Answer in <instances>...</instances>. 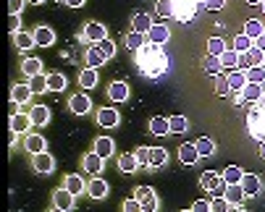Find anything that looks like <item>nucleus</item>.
Masks as SVG:
<instances>
[{"label": "nucleus", "mask_w": 265, "mask_h": 212, "mask_svg": "<svg viewBox=\"0 0 265 212\" xmlns=\"http://www.w3.org/2000/svg\"><path fill=\"white\" fill-rule=\"evenodd\" d=\"M134 197L139 199L142 212H155L158 209V197H155V192H152L150 186H137L134 188Z\"/></svg>", "instance_id": "1"}, {"label": "nucleus", "mask_w": 265, "mask_h": 212, "mask_svg": "<svg viewBox=\"0 0 265 212\" xmlns=\"http://www.w3.org/2000/svg\"><path fill=\"white\" fill-rule=\"evenodd\" d=\"M202 188L205 192H213V194H220V192H226V181H223V176H218L215 171H208V173H202Z\"/></svg>", "instance_id": "2"}, {"label": "nucleus", "mask_w": 265, "mask_h": 212, "mask_svg": "<svg viewBox=\"0 0 265 212\" xmlns=\"http://www.w3.org/2000/svg\"><path fill=\"white\" fill-rule=\"evenodd\" d=\"M74 197H76V194H71L69 188H58V192L53 194V204H55V209H60V212L74 209Z\"/></svg>", "instance_id": "3"}, {"label": "nucleus", "mask_w": 265, "mask_h": 212, "mask_svg": "<svg viewBox=\"0 0 265 212\" xmlns=\"http://www.w3.org/2000/svg\"><path fill=\"white\" fill-rule=\"evenodd\" d=\"M262 50H260V47H250V50L247 53H239V66L241 68H252V66H257V63H262Z\"/></svg>", "instance_id": "4"}, {"label": "nucleus", "mask_w": 265, "mask_h": 212, "mask_svg": "<svg viewBox=\"0 0 265 212\" xmlns=\"http://www.w3.org/2000/svg\"><path fill=\"white\" fill-rule=\"evenodd\" d=\"M223 197L229 199V204L231 207H239L241 202H244V186H241V183H226V192H223Z\"/></svg>", "instance_id": "5"}, {"label": "nucleus", "mask_w": 265, "mask_h": 212, "mask_svg": "<svg viewBox=\"0 0 265 212\" xmlns=\"http://www.w3.org/2000/svg\"><path fill=\"white\" fill-rule=\"evenodd\" d=\"M97 123L105 126V129L118 126V110H116V108H100V110H97Z\"/></svg>", "instance_id": "6"}, {"label": "nucleus", "mask_w": 265, "mask_h": 212, "mask_svg": "<svg viewBox=\"0 0 265 212\" xmlns=\"http://www.w3.org/2000/svg\"><path fill=\"white\" fill-rule=\"evenodd\" d=\"M53 168H55L53 155H48V152H37V155H34V171H37V173L45 176V173H50Z\"/></svg>", "instance_id": "7"}, {"label": "nucleus", "mask_w": 265, "mask_h": 212, "mask_svg": "<svg viewBox=\"0 0 265 212\" xmlns=\"http://www.w3.org/2000/svg\"><path fill=\"white\" fill-rule=\"evenodd\" d=\"M179 160H181L184 165H194L197 160H200V152H197V144H194V141H187V144L179 147Z\"/></svg>", "instance_id": "8"}, {"label": "nucleus", "mask_w": 265, "mask_h": 212, "mask_svg": "<svg viewBox=\"0 0 265 212\" xmlns=\"http://www.w3.org/2000/svg\"><path fill=\"white\" fill-rule=\"evenodd\" d=\"M84 37L90 39V42H100V39H105L108 37V32H105V27L103 24H97V21H90L84 27Z\"/></svg>", "instance_id": "9"}, {"label": "nucleus", "mask_w": 265, "mask_h": 212, "mask_svg": "<svg viewBox=\"0 0 265 212\" xmlns=\"http://www.w3.org/2000/svg\"><path fill=\"white\" fill-rule=\"evenodd\" d=\"M29 97H32V87H29V84H13V89H11V100H13V102L27 105Z\"/></svg>", "instance_id": "10"}, {"label": "nucleus", "mask_w": 265, "mask_h": 212, "mask_svg": "<svg viewBox=\"0 0 265 212\" xmlns=\"http://www.w3.org/2000/svg\"><path fill=\"white\" fill-rule=\"evenodd\" d=\"M90 97L87 94H74V97L69 100V108H71V113H76V115H84V113H90Z\"/></svg>", "instance_id": "11"}, {"label": "nucleus", "mask_w": 265, "mask_h": 212, "mask_svg": "<svg viewBox=\"0 0 265 212\" xmlns=\"http://www.w3.org/2000/svg\"><path fill=\"white\" fill-rule=\"evenodd\" d=\"M241 186H244V194H247V197H257L260 188H262L260 178L252 176V173H244V176H241Z\"/></svg>", "instance_id": "12"}, {"label": "nucleus", "mask_w": 265, "mask_h": 212, "mask_svg": "<svg viewBox=\"0 0 265 212\" xmlns=\"http://www.w3.org/2000/svg\"><path fill=\"white\" fill-rule=\"evenodd\" d=\"M103 162H105V157H100L97 152H90V155H84V171L97 176L103 171Z\"/></svg>", "instance_id": "13"}, {"label": "nucleus", "mask_w": 265, "mask_h": 212, "mask_svg": "<svg viewBox=\"0 0 265 212\" xmlns=\"http://www.w3.org/2000/svg\"><path fill=\"white\" fill-rule=\"evenodd\" d=\"M34 42H37L39 47H50V45L55 42V32H53L50 27H37V29H34Z\"/></svg>", "instance_id": "14"}, {"label": "nucleus", "mask_w": 265, "mask_h": 212, "mask_svg": "<svg viewBox=\"0 0 265 212\" xmlns=\"http://www.w3.org/2000/svg\"><path fill=\"white\" fill-rule=\"evenodd\" d=\"M168 37H171V32L163 27V24H152V29L147 32V39L152 45H163V42H168Z\"/></svg>", "instance_id": "15"}, {"label": "nucleus", "mask_w": 265, "mask_h": 212, "mask_svg": "<svg viewBox=\"0 0 265 212\" xmlns=\"http://www.w3.org/2000/svg\"><path fill=\"white\" fill-rule=\"evenodd\" d=\"M262 97V87L255 84V81H247L244 89H241V100H247V102H260Z\"/></svg>", "instance_id": "16"}, {"label": "nucleus", "mask_w": 265, "mask_h": 212, "mask_svg": "<svg viewBox=\"0 0 265 212\" xmlns=\"http://www.w3.org/2000/svg\"><path fill=\"white\" fill-rule=\"evenodd\" d=\"M226 81H229V87H231V92H241L244 89V84H247V74L244 71H231V74L226 76Z\"/></svg>", "instance_id": "17"}, {"label": "nucleus", "mask_w": 265, "mask_h": 212, "mask_svg": "<svg viewBox=\"0 0 265 212\" xmlns=\"http://www.w3.org/2000/svg\"><path fill=\"white\" fill-rule=\"evenodd\" d=\"M118 168H121L124 173H134V171L139 168V160H137V155H134V152H126V155H121V157H118Z\"/></svg>", "instance_id": "18"}, {"label": "nucleus", "mask_w": 265, "mask_h": 212, "mask_svg": "<svg viewBox=\"0 0 265 212\" xmlns=\"http://www.w3.org/2000/svg\"><path fill=\"white\" fill-rule=\"evenodd\" d=\"M79 84L84 87V89H92V87H97V68H92V66H87L81 74H79Z\"/></svg>", "instance_id": "19"}, {"label": "nucleus", "mask_w": 265, "mask_h": 212, "mask_svg": "<svg viewBox=\"0 0 265 212\" xmlns=\"http://www.w3.org/2000/svg\"><path fill=\"white\" fill-rule=\"evenodd\" d=\"M29 115H32V123H34V126H45V123L50 121V110H48L45 105H34V108L29 110Z\"/></svg>", "instance_id": "20"}, {"label": "nucleus", "mask_w": 265, "mask_h": 212, "mask_svg": "<svg viewBox=\"0 0 265 212\" xmlns=\"http://www.w3.org/2000/svg\"><path fill=\"white\" fill-rule=\"evenodd\" d=\"M108 94H110V100H113V102H124L129 97V87L124 81H113L110 89H108Z\"/></svg>", "instance_id": "21"}, {"label": "nucleus", "mask_w": 265, "mask_h": 212, "mask_svg": "<svg viewBox=\"0 0 265 212\" xmlns=\"http://www.w3.org/2000/svg\"><path fill=\"white\" fill-rule=\"evenodd\" d=\"M220 66H223V68H229V71L239 68V53L234 50V47H226V50L220 53Z\"/></svg>", "instance_id": "22"}, {"label": "nucleus", "mask_w": 265, "mask_h": 212, "mask_svg": "<svg viewBox=\"0 0 265 212\" xmlns=\"http://www.w3.org/2000/svg\"><path fill=\"white\" fill-rule=\"evenodd\" d=\"M202 71H205V74H210V76H218L220 71H223L220 58H218V55H205V58H202Z\"/></svg>", "instance_id": "23"}, {"label": "nucleus", "mask_w": 265, "mask_h": 212, "mask_svg": "<svg viewBox=\"0 0 265 212\" xmlns=\"http://www.w3.org/2000/svg\"><path fill=\"white\" fill-rule=\"evenodd\" d=\"M150 131L155 134V136H166V134H171V123H168V118L155 115V118L150 121Z\"/></svg>", "instance_id": "24"}, {"label": "nucleus", "mask_w": 265, "mask_h": 212, "mask_svg": "<svg viewBox=\"0 0 265 212\" xmlns=\"http://www.w3.org/2000/svg\"><path fill=\"white\" fill-rule=\"evenodd\" d=\"M29 126H32V115H24V113H16V115H11V129H13V131L24 134Z\"/></svg>", "instance_id": "25"}, {"label": "nucleus", "mask_w": 265, "mask_h": 212, "mask_svg": "<svg viewBox=\"0 0 265 212\" xmlns=\"http://www.w3.org/2000/svg\"><path fill=\"white\" fill-rule=\"evenodd\" d=\"M197 144V152H200V157H210V155H215V141L210 139V136H200L194 141Z\"/></svg>", "instance_id": "26"}, {"label": "nucleus", "mask_w": 265, "mask_h": 212, "mask_svg": "<svg viewBox=\"0 0 265 212\" xmlns=\"http://www.w3.org/2000/svg\"><path fill=\"white\" fill-rule=\"evenodd\" d=\"M124 42H126V50L137 53V50H142V45H145V34L142 32H129Z\"/></svg>", "instance_id": "27"}, {"label": "nucleus", "mask_w": 265, "mask_h": 212, "mask_svg": "<svg viewBox=\"0 0 265 212\" xmlns=\"http://www.w3.org/2000/svg\"><path fill=\"white\" fill-rule=\"evenodd\" d=\"M95 152L100 155V157H110L113 155V139H108V136H100L97 141H95Z\"/></svg>", "instance_id": "28"}, {"label": "nucleus", "mask_w": 265, "mask_h": 212, "mask_svg": "<svg viewBox=\"0 0 265 212\" xmlns=\"http://www.w3.org/2000/svg\"><path fill=\"white\" fill-rule=\"evenodd\" d=\"M262 32H265V24H262V21H257V18H247V24H244V34H247L250 39H257Z\"/></svg>", "instance_id": "29"}, {"label": "nucleus", "mask_w": 265, "mask_h": 212, "mask_svg": "<svg viewBox=\"0 0 265 212\" xmlns=\"http://www.w3.org/2000/svg\"><path fill=\"white\" fill-rule=\"evenodd\" d=\"M87 192H90V197H92V199H103V197L108 194V183H105L103 178H95L90 186H87Z\"/></svg>", "instance_id": "30"}, {"label": "nucleus", "mask_w": 265, "mask_h": 212, "mask_svg": "<svg viewBox=\"0 0 265 212\" xmlns=\"http://www.w3.org/2000/svg\"><path fill=\"white\" fill-rule=\"evenodd\" d=\"M131 24H134V32H142V34H147V32L152 29V24H155V21H152L147 13H137Z\"/></svg>", "instance_id": "31"}, {"label": "nucleus", "mask_w": 265, "mask_h": 212, "mask_svg": "<svg viewBox=\"0 0 265 212\" xmlns=\"http://www.w3.org/2000/svg\"><path fill=\"white\" fill-rule=\"evenodd\" d=\"M24 144H27V150H29L32 155H37V152H45V139H42L39 134H29Z\"/></svg>", "instance_id": "32"}, {"label": "nucleus", "mask_w": 265, "mask_h": 212, "mask_svg": "<svg viewBox=\"0 0 265 212\" xmlns=\"http://www.w3.org/2000/svg\"><path fill=\"white\" fill-rule=\"evenodd\" d=\"M21 71L32 79V76H37V74H42V60H37V58H27L24 63H21Z\"/></svg>", "instance_id": "33"}, {"label": "nucleus", "mask_w": 265, "mask_h": 212, "mask_svg": "<svg viewBox=\"0 0 265 212\" xmlns=\"http://www.w3.org/2000/svg\"><path fill=\"white\" fill-rule=\"evenodd\" d=\"M13 42H16L18 50H29L32 45H37V42H34V34H27V32H16V34H13Z\"/></svg>", "instance_id": "34"}, {"label": "nucleus", "mask_w": 265, "mask_h": 212, "mask_svg": "<svg viewBox=\"0 0 265 212\" xmlns=\"http://www.w3.org/2000/svg\"><path fill=\"white\" fill-rule=\"evenodd\" d=\"M166 160H168L166 150H160V147H150V165H152V168H160V165H166Z\"/></svg>", "instance_id": "35"}, {"label": "nucleus", "mask_w": 265, "mask_h": 212, "mask_svg": "<svg viewBox=\"0 0 265 212\" xmlns=\"http://www.w3.org/2000/svg\"><path fill=\"white\" fill-rule=\"evenodd\" d=\"M105 60H108V58H105V55L100 53V47H97V45H95V47H90V50H87V63H90L92 68L103 66Z\"/></svg>", "instance_id": "36"}, {"label": "nucleus", "mask_w": 265, "mask_h": 212, "mask_svg": "<svg viewBox=\"0 0 265 212\" xmlns=\"http://www.w3.org/2000/svg\"><path fill=\"white\" fill-rule=\"evenodd\" d=\"M226 47H229V45L220 39V37H210V39H208V55H218V58H220V53H223Z\"/></svg>", "instance_id": "37"}, {"label": "nucleus", "mask_w": 265, "mask_h": 212, "mask_svg": "<svg viewBox=\"0 0 265 212\" xmlns=\"http://www.w3.org/2000/svg\"><path fill=\"white\" fill-rule=\"evenodd\" d=\"M29 87H32V92H34V94H42V92H48V89H50V87H48V76H42V74L32 76Z\"/></svg>", "instance_id": "38"}, {"label": "nucleus", "mask_w": 265, "mask_h": 212, "mask_svg": "<svg viewBox=\"0 0 265 212\" xmlns=\"http://www.w3.org/2000/svg\"><path fill=\"white\" fill-rule=\"evenodd\" d=\"M241 168H236V165H229V168L223 171V181L226 183H241Z\"/></svg>", "instance_id": "39"}, {"label": "nucleus", "mask_w": 265, "mask_h": 212, "mask_svg": "<svg viewBox=\"0 0 265 212\" xmlns=\"http://www.w3.org/2000/svg\"><path fill=\"white\" fill-rule=\"evenodd\" d=\"M231 47L236 53H247L250 47H252V39L247 37V34H239V37H234V42H231Z\"/></svg>", "instance_id": "40"}, {"label": "nucleus", "mask_w": 265, "mask_h": 212, "mask_svg": "<svg viewBox=\"0 0 265 212\" xmlns=\"http://www.w3.org/2000/svg\"><path fill=\"white\" fill-rule=\"evenodd\" d=\"M247 81L262 84V81H265V66H252V68H247Z\"/></svg>", "instance_id": "41"}, {"label": "nucleus", "mask_w": 265, "mask_h": 212, "mask_svg": "<svg viewBox=\"0 0 265 212\" xmlns=\"http://www.w3.org/2000/svg\"><path fill=\"white\" fill-rule=\"evenodd\" d=\"M48 87H50V92H63L66 89V76L63 74H50L48 76Z\"/></svg>", "instance_id": "42"}, {"label": "nucleus", "mask_w": 265, "mask_h": 212, "mask_svg": "<svg viewBox=\"0 0 265 212\" xmlns=\"http://www.w3.org/2000/svg\"><path fill=\"white\" fill-rule=\"evenodd\" d=\"M168 123H171V134H181V131H187V129H189L184 115H173V118H168Z\"/></svg>", "instance_id": "43"}, {"label": "nucleus", "mask_w": 265, "mask_h": 212, "mask_svg": "<svg viewBox=\"0 0 265 212\" xmlns=\"http://www.w3.org/2000/svg\"><path fill=\"white\" fill-rule=\"evenodd\" d=\"M66 188L71 194H79V192H84V181L79 176H66Z\"/></svg>", "instance_id": "44"}, {"label": "nucleus", "mask_w": 265, "mask_h": 212, "mask_svg": "<svg viewBox=\"0 0 265 212\" xmlns=\"http://www.w3.org/2000/svg\"><path fill=\"white\" fill-rule=\"evenodd\" d=\"M226 209H231V204H229V199L226 197H215L213 202H210V212H226Z\"/></svg>", "instance_id": "45"}, {"label": "nucleus", "mask_w": 265, "mask_h": 212, "mask_svg": "<svg viewBox=\"0 0 265 212\" xmlns=\"http://www.w3.org/2000/svg\"><path fill=\"white\" fill-rule=\"evenodd\" d=\"M95 45L100 47V53H103L105 58H113V53H116V45L110 42L108 37H105V39H100V42H95Z\"/></svg>", "instance_id": "46"}, {"label": "nucleus", "mask_w": 265, "mask_h": 212, "mask_svg": "<svg viewBox=\"0 0 265 212\" xmlns=\"http://www.w3.org/2000/svg\"><path fill=\"white\" fill-rule=\"evenodd\" d=\"M155 8H158V13H160V16H166V18H168V16H173V3H171V0H158V6H155Z\"/></svg>", "instance_id": "47"}, {"label": "nucleus", "mask_w": 265, "mask_h": 212, "mask_svg": "<svg viewBox=\"0 0 265 212\" xmlns=\"http://www.w3.org/2000/svg\"><path fill=\"white\" fill-rule=\"evenodd\" d=\"M215 92L220 94V97H226V94H231V87H229V81H226L223 76H220V74H218V87H215Z\"/></svg>", "instance_id": "48"}, {"label": "nucleus", "mask_w": 265, "mask_h": 212, "mask_svg": "<svg viewBox=\"0 0 265 212\" xmlns=\"http://www.w3.org/2000/svg\"><path fill=\"white\" fill-rule=\"evenodd\" d=\"M137 160H139V165H150V147H139L137 152Z\"/></svg>", "instance_id": "49"}, {"label": "nucleus", "mask_w": 265, "mask_h": 212, "mask_svg": "<svg viewBox=\"0 0 265 212\" xmlns=\"http://www.w3.org/2000/svg\"><path fill=\"white\" fill-rule=\"evenodd\" d=\"M202 6L208 8V11H220L226 6V0H202Z\"/></svg>", "instance_id": "50"}, {"label": "nucleus", "mask_w": 265, "mask_h": 212, "mask_svg": "<svg viewBox=\"0 0 265 212\" xmlns=\"http://www.w3.org/2000/svg\"><path fill=\"white\" fill-rule=\"evenodd\" d=\"M18 27H21L18 13H11V16H8V32H11V34H16V32H18Z\"/></svg>", "instance_id": "51"}, {"label": "nucleus", "mask_w": 265, "mask_h": 212, "mask_svg": "<svg viewBox=\"0 0 265 212\" xmlns=\"http://www.w3.org/2000/svg\"><path fill=\"white\" fill-rule=\"evenodd\" d=\"M124 209H126V212H139L142 204H139V199L134 197V199H126V202H124Z\"/></svg>", "instance_id": "52"}, {"label": "nucleus", "mask_w": 265, "mask_h": 212, "mask_svg": "<svg viewBox=\"0 0 265 212\" xmlns=\"http://www.w3.org/2000/svg\"><path fill=\"white\" fill-rule=\"evenodd\" d=\"M192 212H210V202H205V199L194 202V204H192Z\"/></svg>", "instance_id": "53"}, {"label": "nucleus", "mask_w": 265, "mask_h": 212, "mask_svg": "<svg viewBox=\"0 0 265 212\" xmlns=\"http://www.w3.org/2000/svg\"><path fill=\"white\" fill-rule=\"evenodd\" d=\"M21 6H24V0H8V11H11V13H18Z\"/></svg>", "instance_id": "54"}, {"label": "nucleus", "mask_w": 265, "mask_h": 212, "mask_svg": "<svg viewBox=\"0 0 265 212\" xmlns=\"http://www.w3.org/2000/svg\"><path fill=\"white\" fill-rule=\"evenodd\" d=\"M255 47H260V50L265 53V32H262V34H260L257 39H255Z\"/></svg>", "instance_id": "55"}, {"label": "nucleus", "mask_w": 265, "mask_h": 212, "mask_svg": "<svg viewBox=\"0 0 265 212\" xmlns=\"http://www.w3.org/2000/svg\"><path fill=\"white\" fill-rule=\"evenodd\" d=\"M66 6H71V8H79V6H84V0H63Z\"/></svg>", "instance_id": "56"}, {"label": "nucleus", "mask_w": 265, "mask_h": 212, "mask_svg": "<svg viewBox=\"0 0 265 212\" xmlns=\"http://www.w3.org/2000/svg\"><path fill=\"white\" fill-rule=\"evenodd\" d=\"M260 157L265 160V141H260Z\"/></svg>", "instance_id": "57"}, {"label": "nucleus", "mask_w": 265, "mask_h": 212, "mask_svg": "<svg viewBox=\"0 0 265 212\" xmlns=\"http://www.w3.org/2000/svg\"><path fill=\"white\" fill-rule=\"evenodd\" d=\"M244 3H250V6H257V3H262V0H244Z\"/></svg>", "instance_id": "58"}, {"label": "nucleus", "mask_w": 265, "mask_h": 212, "mask_svg": "<svg viewBox=\"0 0 265 212\" xmlns=\"http://www.w3.org/2000/svg\"><path fill=\"white\" fill-rule=\"evenodd\" d=\"M260 105H262V108H265V92H262V97H260Z\"/></svg>", "instance_id": "59"}, {"label": "nucleus", "mask_w": 265, "mask_h": 212, "mask_svg": "<svg viewBox=\"0 0 265 212\" xmlns=\"http://www.w3.org/2000/svg\"><path fill=\"white\" fill-rule=\"evenodd\" d=\"M29 3H34V6H37V3H42V0H29Z\"/></svg>", "instance_id": "60"}, {"label": "nucleus", "mask_w": 265, "mask_h": 212, "mask_svg": "<svg viewBox=\"0 0 265 212\" xmlns=\"http://www.w3.org/2000/svg\"><path fill=\"white\" fill-rule=\"evenodd\" d=\"M262 11H265V0H262Z\"/></svg>", "instance_id": "61"}, {"label": "nucleus", "mask_w": 265, "mask_h": 212, "mask_svg": "<svg viewBox=\"0 0 265 212\" xmlns=\"http://www.w3.org/2000/svg\"><path fill=\"white\" fill-rule=\"evenodd\" d=\"M262 66H265V55H262Z\"/></svg>", "instance_id": "62"}]
</instances>
